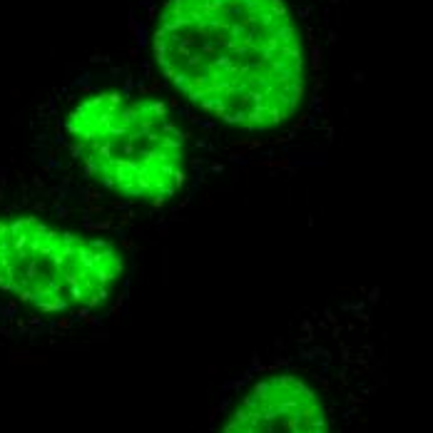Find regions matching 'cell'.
I'll list each match as a JSON object with an SVG mask.
<instances>
[{
	"label": "cell",
	"instance_id": "obj_1",
	"mask_svg": "<svg viewBox=\"0 0 433 433\" xmlns=\"http://www.w3.org/2000/svg\"><path fill=\"white\" fill-rule=\"evenodd\" d=\"M343 0H135L120 50L229 172L296 177L336 145Z\"/></svg>",
	"mask_w": 433,
	"mask_h": 433
},
{
	"label": "cell",
	"instance_id": "obj_3",
	"mask_svg": "<svg viewBox=\"0 0 433 433\" xmlns=\"http://www.w3.org/2000/svg\"><path fill=\"white\" fill-rule=\"evenodd\" d=\"M142 239L82 212L25 162H0V364L105 336L132 299Z\"/></svg>",
	"mask_w": 433,
	"mask_h": 433
},
{
	"label": "cell",
	"instance_id": "obj_2",
	"mask_svg": "<svg viewBox=\"0 0 433 433\" xmlns=\"http://www.w3.org/2000/svg\"><path fill=\"white\" fill-rule=\"evenodd\" d=\"M10 152L70 204L137 239L167 232L229 175L122 53H95L53 85Z\"/></svg>",
	"mask_w": 433,
	"mask_h": 433
},
{
	"label": "cell",
	"instance_id": "obj_4",
	"mask_svg": "<svg viewBox=\"0 0 433 433\" xmlns=\"http://www.w3.org/2000/svg\"><path fill=\"white\" fill-rule=\"evenodd\" d=\"M378 286L294 311L214 394L192 433H364L383 383Z\"/></svg>",
	"mask_w": 433,
	"mask_h": 433
}]
</instances>
